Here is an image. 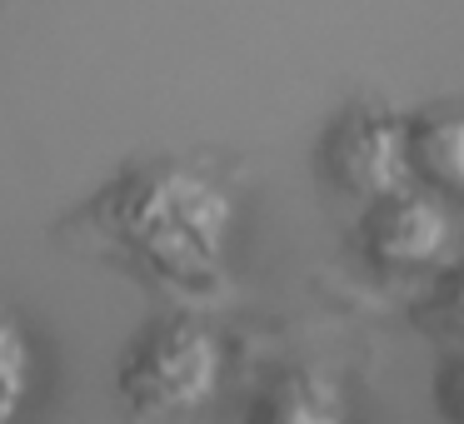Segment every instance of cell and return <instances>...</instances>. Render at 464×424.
I'll use <instances>...</instances> for the list:
<instances>
[{
  "instance_id": "1",
  "label": "cell",
  "mask_w": 464,
  "mask_h": 424,
  "mask_svg": "<svg viewBox=\"0 0 464 424\" xmlns=\"http://www.w3.org/2000/svg\"><path fill=\"white\" fill-rule=\"evenodd\" d=\"M215 374V350L200 330L190 324H170V330H150L140 344L130 350L121 384L130 394L135 410H190Z\"/></svg>"
},
{
  "instance_id": "2",
  "label": "cell",
  "mask_w": 464,
  "mask_h": 424,
  "mask_svg": "<svg viewBox=\"0 0 464 424\" xmlns=\"http://www.w3.org/2000/svg\"><path fill=\"white\" fill-rule=\"evenodd\" d=\"M35 390V350L15 310L0 304V424H15Z\"/></svg>"
},
{
  "instance_id": "3",
  "label": "cell",
  "mask_w": 464,
  "mask_h": 424,
  "mask_svg": "<svg viewBox=\"0 0 464 424\" xmlns=\"http://www.w3.org/2000/svg\"><path fill=\"white\" fill-rule=\"evenodd\" d=\"M255 424H340V404L310 374H290L280 380L255 410Z\"/></svg>"
},
{
  "instance_id": "4",
  "label": "cell",
  "mask_w": 464,
  "mask_h": 424,
  "mask_svg": "<svg viewBox=\"0 0 464 424\" xmlns=\"http://www.w3.org/2000/svg\"><path fill=\"white\" fill-rule=\"evenodd\" d=\"M440 404H444V414H450L454 424H464V364L444 370V380H440Z\"/></svg>"
}]
</instances>
